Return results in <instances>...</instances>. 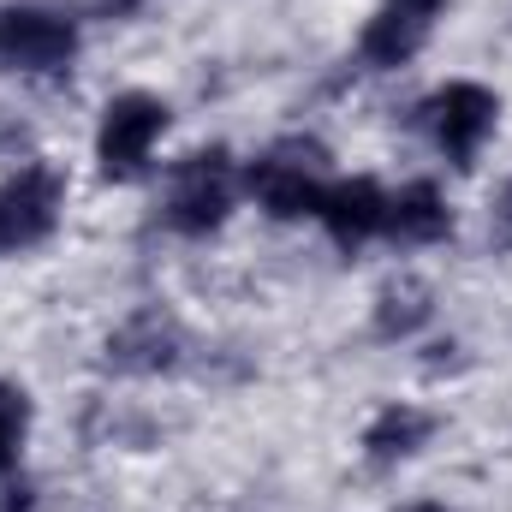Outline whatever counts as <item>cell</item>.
Listing matches in <instances>:
<instances>
[{
	"instance_id": "cell-15",
	"label": "cell",
	"mask_w": 512,
	"mask_h": 512,
	"mask_svg": "<svg viewBox=\"0 0 512 512\" xmlns=\"http://www.w3.org/2000/svg\"><path fill=\"white\" fill-rule=\"evenodd\" d=\"M405 512H447V507H435V501H417V507H405Z\"/></svg>"
},
{
	"instance_id": "cell-14",
	"label": "cell",
	"mask_w": 512,
	"mask_h": 512,
	"mask_svg": "<svg viewBox=\"0 0 512 512\" xmlns=\"http://www.w3.org/2000/svg\"><path fill=\"white\" fill-rule=\"evenodd\" d=\"M489 239H495V251H512V179L501 185V197H495V221H489Z\"/></svg>"
},
{
	"instance_id": "cell-6",
	"label": "cell",
	"mask_w": 512,
	"mask_h": 512,
	"mask_svg": "<svg viewBox=\"0 0 512 512\" xmlns=\"http://www.w3.org/2000/svg\"><path fill=\"white\" fill-rule=\"evenodd\" d=\"M417 126L435 137V149L453 167H477V149L501 126V96L483 84H447L417 108Z\"/></svg>"
},
{
	"instance_id": "cell-7",
	"label": "cell",
	"mask_w": 512,
	"mask_h": 512,
	"mask_svg": "<svg viewBox=\"0 0 512 512\" xmlns=\"http://www.w3.org/2000/svg\"><path fill=\"white\" fill-rule=\"evenodd\" d=\"M185 352H191V340H185L179 316L161 310V304H143V310H131L126 322L108 334L102 364L114 376H173L185 364Z\"/></svg>"
},
{
	"instance_id": "cell-2",
	"label": "cell",
	"mask_w": 512,
	"mask_h": 512,
	"mask_svg": "<svg viewBox=\"0 0 512 512\" xmlns=\"http://www.w3.org/2000/svg\"><path fill=\"white\" fill-rule=\"evenodd\" d=\"M233 191H239V167L233 155L215 143V149H191L173 179H167V203H161V221L179 233V239H209L227 209H233Z\"/></svg>"
},
{
	"instance_id": "cell-9",
	"label": "cell",
	"mask_w": 512,
	"mask_h": 512,
	"mask_svg": "<svg viewBox=\"0 0 512 512\" xmlns=\"http://www.w3.org/2000/svg\"><path fill=\"white\" fill-rule=\"evenodd\" d=\"M316 221L328 227V239H334L340 251H364L370 239H382L387 191L376 185V179H328Z\"/></svg>"
},
{
	"instance_id": "cell-5",
	"label": "cell",
	"mask_w": 512,
	"mask_h": 512,
	"mask_svg": "<svg viewBox=\"0 0 512 512\" xmlns=\"http://www.w3.org/2000/svg\"><path fill=\"white\" fill-rule=\"evenodd\" d=\"M66 209V179L48 161H24L18 173L0 179V256L36 251Z\"/></svg>"
},
{
	"instance_id": "cell-11",
	"label": "cell",
	"mask_w": 512,
	"mask_h": 512,
	"mask_svg": "<svg viewBox=\"0 0 512 512\" xmlns=\"http://www.w3.org/2000/svg\"><path fill=\"white\" fill-rule=\"evenodd\" d=\"M429 435H435V417L423 405H382L370 417V429H364V459L376 471H393V465L417 459L429 447Z\"/></svg>"
},
{
	"instance_id": "cell-8",
	"label": "cell",
	"mask_w": 512,
	"mask_h": 512,
	"mask_svg": "<svg viewBox=\"0 0 512 512\" xmlns=\"http://www.w3.org/2000/svg\"><path fill=\"white\" fill-rule=\"evenodd\" d=\"M441 12H447V0H382L370 12L364 36H358V66L364 72H393V66L417 60L423 42L435 36Z\"/></svg>"
},
{
	"instance_id": "cell-1",
	"label": "cell",
	"mask_w": 512,
	"mask_h": 512,
	"mask_svg": "<svg viewBox=\"0 0 512 512\" xmlns=\"http://www.w3.org/2000/svg\"><path fill=\"white\" fill-rule=\"evenodd\" d=\"M245 191L256 197L262 215L274 221H304L322 209V191H328V149L310 143V137H292V143H274L268 155H256L245 167Z\"/></svg>"
},
{
	"instance_id": "cell-16",
	"label": "cell",
	"mask_w": 512,
	"mask_h": 512,
	"mask_svg": "<svg viewBox=\"0 0 512 512\" xmlns=\"http://www.w3.org/2000/svg\"><path fill=\"white\" fill-rule=\"evenodd\" d=\"M108 6H114V12H131V6H143V0H108Z\"/></svg>"
},
{
	"instance_id": "cell-12",
	"label": "cell",
	"mask_w": 512,
	"mask_h": 512,
	"mask_svg": "<svg viewBox=\"0 0 512 512\" xmlns=\"http://www.w3.org/2000/svg\"><path fill=\"white\" fill-rule=\"evenodd\" d=\"M429 322H435V292L417 274H399V280H387L382 292H376V316H370V334L376 340L399 346V340L423 334Z\"/></svg>"
},
{
	"instance_id": "cell-13",
	"label": "cell",
	"mask_w": 512,
	"mask_h": 512,
	"mask_svg": "<svg viewBox=\"0 0 512 512\" xmlns=\"http://www.w3.org/2000/svg\"><path fill=\"white\" fill-rule=\"evenodd\" d=\"M24 435H30V393L18 382H0V477L18 471Z\"/></svg>"
},
{
	"instance_id": "cell-4",
	"label": "cell",
	"mask_w": 512,
	"mask_h": 512,
	"mask_svg": "<svg viewBox=\"0 0 512 512\" xmlns=\"http://www.w3.org/2000/svg\"><path fill=\"white\" fill-rule=\"evenodd\" d=\"M167 120H173L167 102L149 96V90L114 96V102L102 108V126H96V167H102V179H114V185L137 179V173L149 167V155H155Z\"/></svg>"
},
{
	"instance_id": "cell-10",
	"label": "cell",
	"mask_w": 512,
	"mask_h": 512,
	"mask_svg": "<svg viewBox=\"0 0 512 512\" xmlns=\"http://www.w3.org/2000/svg\"><path fill=\"white\" fill-rule=\"evenodd\" d=\"M447 233H453V215H447V197H441L429 179H417V185H405L399 197H387V221H382L387 245L423 251V245H441Z\"/></svg>"
},
{
	"instance_id": "cell-3",
	"label": "cell",
	"mask_w": 512,
	"mask_h": 512,
	"mask_svg": "<svg viewBox=\"0 0 512 512\" xmlns=\"http://www.w3.org/2000/svg\"><path fill=\"white\" fill-rule=\"evenodd\" d=\"M78 60V18L54 6H0V72L54 78Z\"/></svg>"
}]
</instances>
